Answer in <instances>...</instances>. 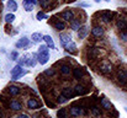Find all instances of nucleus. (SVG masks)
Returning a JSON list of instances; mask_svg holds the SVG:
<instances>
[{
  "instance_id": "23",
  "label": "nucleus",
  "mask_w": 127,
  "mask_h": 118,
  "mask_svg": "<svg viewBox=\"0 0 127 118\" xmlns=\"http://www.w3.org/2000/svg\"><path fill=\"white\" fill-rule=\"evenodd\" d=\"M53 24H54V27H56L57 30H59V31H63V30L65 28V25H64L62 21H58V20H56Z\"/></svg>"
},
{
  "instance_id": "18",
  "label": "nucleus",
  "mask_w": 127,
  "mask_h": 118,
  "mask_svg": "<svg viewBox=\"0 0 127 118\" xmlns=\"http://www.w3.org/2000/svg\"><path fill=\"white\" fill-rule=\"evenodd\" d=\"M74 91H75V95L82 96V95H84L85 92H86V89H85L83 85H77V86L74 87Z\"/></svg>"
},
{
  "instance_id": "42",
  "label": "nucleus",
  "mask_w": 127,
  "mask_h": 118,
  "mask_svg": "<svg viewBox=\"0 0 127 118\" xmlns=\"http://www.w3.org/2000/svg\"><path fill=\"white\" fill-rule=\"evenodd\" d=\"M125 111H126V112H127V107H125Z\"/></svg>"
},
{
  "instance_id": "29",
  "label": "nucleus",
  "mask_w": 127,
  "mask_h": 118,
  "mask_svg": "<svg viewBox=\"0 0 127 118\" xmlns=\"http://www.w3.org/2000/svg\"><path fill=\"white\" fill-rule=\"evenodd\" d=\"M80 22L78 21V20H73L72 21V30H74V31H78L79 28H80Z\"/></svg>"
},
{
  "instance_id": "6",
  "label": "nucleus",
  "mask_w": 127,
  "mask_h": 118,
  "mask_svg": "<svg viewBox=\"0 0 127 118\" xmlns=\"http://www.w3.org/2000/svg\"><path fill=\"white\" fill-rule=\"evenodd\" d=\"M117 79L121 85H127V73L125 70H120L117 73Z\"/></svg>"
},
{
  "instance_id": "36",
  "label": "nucleus",
  "mask_w": 127,
  "mask_h": 118,
  "mask_svg": "<svg viewBox=\"0 0 127 118\" xmlns=\"http://www.w3.org/2000/svg\"><path fill=\"white\" fill-rule=\"evenodd\" d=\"M44 74H46V75H54V69L49 68V69H47V70L44 71Z\"/></svg>"
},
{
  "instance_id": "38",
  "label": "nucleus",
  "mask_w": 127,
  "mask_h": 118,
  "mask_svg": "<svg viewBox=\"0 0 127 118\" xmlns=\"http://www.w3.org/2000/svg\"><path fill=\"white\" fill-rule=\"evenodd\" d=\"M78 6H82V7H89L90 5H89L88 2H79V4H78Z\"/></svg>"
},
{
  "instance_id": "30",
  "label": "nucleus",
  "mask_w": 127,
  "mask_h": 118,
  "mask_svg": "<svg viewBox=\"0 0 127 118\" xmlns=\"http://www.w3.org/2000/svg\"><path fill=\"white\" fill-rule=\"evenodd\" d=\"M91 115H93L94 117H99V116L101 115L100 108H99V107H93V108H91Z\"/></svg>"
},
{
  "instance_id": "31",
  "label": "nucleus",
  "mask_w": 127,
  "mask_h": 118,
  "mask_svg": "<svg viewBox=\"0 0 127 118\" xmlns=\"http://www.w3.org/2000/svg\"><path fill=\"white\" fill-rule=\"evenodd\" d=\"M57 117L58 118H67V111H65L64 108L59 110V111L57 112Z\"/></svg>"
},
{
  "instance_id": "4",
  "label": "nucleus",
  "mask_w": 127,
  "mask_h": 118,
  "mask_svg": "<svg viewBox=\"0 0 127 118\" xmlns=\"http://www.w3.org/2000/svg\"><path fill=\"white\" fill-rule=\"evenodd\" d=\"M69 112L73 117H79V116H83L84 115V110L79 106H72L69 108Z\"/></svg>"
},
{
  "instance_id": "10",
  "label": "nucleus",
  "mask_w": 127,
  "mask_h": 118,
  "mask_svg": "<svg viewBox=\"0 0 127 118\" xmlns=\"http://www.w3.org/2000/svg\"><path fill=\"white\" fill-rule=\"evenodd\" d=\"M9 107H10L11 110H14V111H20V110H22V105H21L19 101H16V100H12V101H10V103H9Z\"/></svg>"
},
{
  "instance_id": "20",
  "label": "nucleus",
  "mask_w": 127,
  "mask_h": 118,
  "mask_svg": "<svg viewBox=\"0 0 127 118\" xmlns=\"http://www.w3.org/2000/svg\"><path fill=\"white\" fill-rule=\"evenodd\" d=\"M31 39H32V42H33V43H40V42H41V41L43 39V36L41 35V33L36 32V33H32Z\"/></svg>"
},
{
  "instance_id": "14",
  "label": "nucleus",
  "mask_w": 127,
  "mask_h": 118,
  "mask_svg": "<svg viewBox=\"0 0 127 118\" xmlns=\"http://www.w3.org/2000/svg\"><path fill=\"white\" fill-rule=\"evenodd\" d=\"M91 33H93L95 37H101V36L104 35V28L100 27V26H96V27H94V28L91 30Z\"/></svg>"
},
{
  "instance_id": "2",
  "label": "nucleus",
  "mask_w": 127,
  "mask_h": 118,
  "mask_svg": "<svg viewBox=\"0 0 127 118\" xmlns=\"http://www.w3.org/2000/svg\"><path fill=\"white\" fill-rule=\"evenodd\" d=\"M38 55L36 54H25L21 59H20V65H27V67H35L36 63L38 60Z\"/></svg>"
},
{
  "instance_id": "41",
  "label": "nucleus",
  "mask_w": 127,
  "mask_h": 118,
  "mask_svg": "<svg viewBox=\"0 0 127 118\" xmlns=\"http://www.w3.org/2000/svg\"><path fill=\"white\" fill-rule=\"evenodd\" d=\"M95 1H96V2H100V0H95Z\"/></svg>"
},
{
  "instance_id": "37",
  "label": "nucleus",
  "mask_w": 127,
  "mask_h": 118,
  "mask_svg": "<svg viewBox=\"0 0 127 118\" xmlns=\"http://www.w3.org/2000/svg\"><path fill=\"white\" fill-rule=\"evenodd\" d=\"M10 57H11V59H12V60H16V59H17V57H19V54H17V52H12Z\"/></svg>"
},
{
  "instance_id": "16",
  "label": "nucleus",
  "mask_w": 127,
  "mask_h": 118,
  "mask_svg": "<svg viewBox=\"0 0 127 118\" xmlns=\"http://www.w3.org/2000/svg\"><path fill=\"white\" fill-rule=\"evenodd\" d=\"M111 19H112V12H110V11H105V12H102V15H101V20L104 21V22H110L111 21Z\"/></svg>"
},
{
  "instance_id": "22",
  "label": "nucleus",
  "mask_w": 127,
  "mask_h": 118,
  "mask_svg": "<svg viewBox=\"0 0 127 118\" xmlns=\"http://www.w3.org/2000/svg\"><path fill=\"white\" fill-rule=\"evenodd\" d=\"M116 25H117V28H119V30H126L127 28V21L122 20V19H120Z\"/></svg>"
},
{
  "instance_id": "24",
  "label": "nucleus",
  "mask_w": 127,
  "mask_h": 118,
  "mask_svg": "<svg viewBox=\"0 0 127 118\" xmlns=\"http://www.w3.org/2000/svg\"><path fill=\"white\" fill-rule=\"evenodd\" d=\"M64 48H65L67 50H69V52H74V50L77 49V44H75L73 41H70V42H69V43H68V44L64 47Z\"/></svg>"
},
{
  "instance_id": "43",
  "label": "nucleus",
  "mask_w": 127,
  "mask_h": 118,
  "mask_svg": "<svg viewBox=\"0 0 127 118\" xmlns=\"http://www.w3.org/2000/svg\"><path fill=\"white\" fill-rule=\"evenodd\" d=\"M105 1H110V0H105Z\"/></svg>"
},
{
  "instance_id": "26",
  "label": "nucleus",
  "mask_w": 127,
  "mask_h": 118,
  "mask_svg": "<svg viewBox=\"0 0 127 118\" xmlns=\"http://www.w3.org/2000/svg\"><path fill=\"white\" fill-rule=\"evenodd\" d=\"M4 19H5V22L11 24V22H14V20H15V15H14L12 12H10V14H6Z\"/></svg>"
},
{
  "instance_id": "8",
  "label": "nucleus",
  "mask_w": 127,
  "mask_h": 118,
  "mask_svg": "<svg viewBox=\"0 0 127 118\" xmlns=\"http://www.w3.org/2000/svg\"><path fill=\"white\" fill-rule=\"evenodd\" d=\"M29 44H30V39L27 38V37H22L21 39L17 41L16 47H17V48H27Z\"/></svg>"
},
{
  "instance_id": "44",
  "label": "nucleus",
  "mask_w": 127,
  "mask_h": 118,
  "mask_svg": "<svg viewBox=\"0 0 127 118\" xmlns=\"http://www.w3.org/2000/svg\"><path fill=\"white\" fill-rule=\"evenodd\" d=\"M70 1H74V0H70Z\"/></svg>"
},
{
  "instance_id": "21",
  "label": "nucleus",
  "mask_w": 127,
  "mask_h": 118,
  "mask_svg": "<svg viewBox=\"0 0 127 118\" xmlns=\"http://www.w3.org/2000/svg\"><path fill=\"white\" fill-rule=\"evenodd\" d=\"M7 90H9V92H10L12 96H16V95H19V94H20V87L14 86V85H12V86H9V89H7Z\"/></svg>"
},
{
  "instance_id": "15",
  "label": "nucleus",
  "mask_w": 127,
  "mask_h": 118,
  "mask_svg": "<svg viewBox=\"0 0 127 118\" xmlns=\"http://www.w3.org/2000/svg\"><path fill=\"white\" fill-rule=\"evenodd\" d=\"M100 70H101V73L107 74V73H110V71L112 70V65H111L110 63H104V64L100 67Z\"/></svg>"
},
{
  "instance_id": "12",
  "label": "nucleus",
  "mask_w": 127,
  "mask_h": 118,
  "mask_svg": "<svg viewBox=\"0 0 127 118\" xmlns=\"http://www.w3.org/2000/svg\"><path fill=\"white\" fill-rule=\"evenodd\" d=\"M27 107H29L30 110H36V108L40 107V103H38L37 100H35V98H30V100L27 101Z\"/></svg>"
},
{
  "instance_id": "33",
  "label": "nucleus",
  "mask_w": 127,
  "mask_h": 118,
  "mask_svg": "<svg viewBox=\"0 0 127 118\" xmlns=\"http://www.w3.org/2000/svg\"><path fill=\"white\" fill-rule=\"evenodd\" d=\"M97 54H99V50H97L96 48H94V49H91V50L89 52V57H90V58H95Z\"/></svg>"
},
{
  "instance_id": "45",
  "label": "nucleus",
  "mask_w": 127,
  "mask_h": 118,
  "mask_svg": "<svg viewBox=\"0 0 127 118\" xmlns=\"http://www.w3.org/2000/svg\"><path fill=\"white\" fill-rule=\"evenodd\" d=\"M2 1H4V0H2Z\"/></svg>"
},
{
  "instance_id": "35",
  "label": "nucleus",
  "mask_w": 127,
  "mask_h": 118,
  "mask_svg": "<svg viewBox=\"0 0 127 118\" xmlns=\"http://www.w3.org/2000/svg\"><path fill=\"white\" fill-rule=\"evenodd\" d=\"M41 6L42 7H48L49 6V0H41Z\"/></svg>"
},
{
  "instance_id": "11",
  "label": "nucleus",
  "mask_w": 127,
  "mask_h": 118,
  "mask_svg": "<svg viewBox=\"0 0 127 118\" xmlns=\"http://www.w3.org/2000/svg\"><path fill=\"white\" fill-rule=\"evenodd\" d=\"M43 41L46 42V44L48 46V48H51V49H54V48H56V46H54V41H53V38H52L51 36H48V35L43 36Z\"/></svg>"
},
{
  "instance_id": "32",
  "label": "nucleus",
  "mask_w": 127,
  "mask_h": 118,
  "mask_svg": "<svg viewBox=\"0 0 127 118\" xmlns=\"http://www.w3.org/2000/svg\"><path fill=\"white\" fill-rule=\"evenodd\" d=\"M36 17H37V20H38V21H42V19H47L48 16H47V14H44L43 11H40V12L36 15Z\"/></svg>"
},
{
  "instance_id": "9",
  "label": "nucleus",
  "mask_w": 127,
  "mask_h": 118,
  "mask_svg": "<svg viewBox=\"0 0 127 118\" xmlns=\"http://www.w3.org/2000/svg\"><path fill=\"white\" fill-rule=\"evenodd\" d=\"M70 41H72V36H70V35H67V33L61 35V46H62V47H65Z\"/></svg>"
},
{
  "instance_id": "19",
  "label": "nucleus",
  "mask_w": 127,
  "mask_h": 118,
  "mask_svg": "<svg viewBox=\"0 0 127 118\" xmlns=\"http://www.w3.org/2000/svg\"><path fill=\"white\" fill-rule=\"evenodd\" d=\"M61 74L62 75H69L70 74V67L69 65H67V64H63V65H61Z\"/></svg>"
},
{
  "instance_id": "1",
  "label": "nucleus",
  "mask_w": 127,
  "mask_h": 118,
  "mask_svg": "<svg viewBox=\"0 0 127 118\" xmlns=\"http://www.w3.org/2000/svg\"><path fill=\"white\" fill-rule=\"evenodd\" d=\"M37 55H38V63L42 64V65H44L49 60V52H48V46L47 44L40 46Z\"/></svg>"
},
{
  "instance_id": "13",
  "label": "nucleus",
  "mask_w": 127,
  "mask_h": 118,
  "mask_svg": "<svg viewBox=\"0 0 127 118\" xmlns=\"http://www.w3.org/2000/svg\"><path fill=\"white\" fill-rule=\"evenodd\" d=\"M62 17H63V20H65V21H73L74 14H73L70 10H67V11H64V12L62 14Z\"/></svg>"
},
{
  "instance_id": "3",
  "label": "nucleus",
  "mask_w": 127,
  "mask_h": 118,
  "mask_svg": "<svg viewBox=\"0 0 127 118\" xmlns=\"http://www.w3.org/2000/svg\"><path fill=\"white\" fill-rule=\"evenodd\" d=\"M25 74H27V71L26 70H22V67L20 64L16 65V67H14L11 69V79L12 80H17V79H20L21 76H24Z\"/></svg>"
},
{
  "instance_id": "25",
  "label": "nucleus",
  "mask_w": 127,
  "mask_h": 118,
  "mask_svg": "<svg viewBox=\"0 0 127 118\" xmlns=\"http://www.w3.org/2000/svg\"><path fill=\"white\" fill-rule=\"evenodd\" d=\"M101 105H102V107H104L105 110H111V108H112V105L109 102L107 98H102V100H101Z\"/></svg>"
},
{
  "instance_id": "34",
  "label": "nucleus",
  "mask_w": 127,
  "mask_h": 118,
  "mask_svg": "<svg viewBox=\"0 0 127 118\" xmlns=\"http://www.w3.org/2000/svg\"><path fill=\"white\" fill-rule=\"evenodd\" d=\"M67 100H68L67 97H64L63 95H61V96H58V100H57V102H58V103H65V102H67Z\"/></svg>"
},
{
  "instance_id": "27",
  "label": "nucleus",
  "mask_w": 127,
  "mask_h": 118,
  "mask_svg": "<svg viewBox=\"0 0 127 118\" xmlns=\"http://www.w3.org/2000/svg\"><path fill=\"white\" fill-rule=\"evenodd\" d=\"M73 76H74V79H82V76H83L82 69H79V68L74 69V70H73Z\"/></svg>"
},
{
  "instance_id": "28",
  "label": "nucleus",
  "mask_w": 127,
  "mask_h": 118,
  "mask_svg": "<svg viewBox=\"0 0 127 118\" xmlns=\"http://www.w3.org/2000/svg\"><path fill=\"white\" fill-rule=\"evenodd\" d=\"M78 31H79V32H78V36H79V38H85V36H86V33H88V28H86V27L84 26L83 28L80 27Z\"/></svg>"
},
{
  "instance_id": "17",
  "label": "nucleus",
  "mask_w": 127,
  "mask_h": 118,
  "mask_svg": "<svg viewBox=\"0 0 127 118\" xmlns=\"http://www.w3.org/2000/svg\"><path fill=\"white\" fill-rule=\"evenodd\" d=\"M6 6H7V10H10V11H12V12L17 10V2H16L15 0H9Z\"/></svg>"
},
{
  "instance_id": "40",
  "label": "nucleus",
  "mask_w": 127,
  "mask_h": 118,
  "mask_svg": "<svg viewBox=\"0 0 127 118\" xmlns=\"http://www.w3.org/2000/svg\"><path fill=\"white\" fill-rule=\"evenodd\" d=\"M17 118H31L30 116H27V115H21V116H19Z\"/></svg>"
},
{
  "instance_id": "5",
  "label": "nucleus",
  "mask_w": 127,
  "mask_h": 118,
  "mask_svg": "<svg viewBox=\"0 0 127 118\" xmlns=\"http://www.w3.org/2000/svg\"><path fill=\"white\" fill-rule=\"evenodd\" d=\"M37 4V0H24V2H22V5H24V9L26 10V11H32V9H33V6Z\"/></svg>"
},
{
  "instance_id": "7",
  "label": "nucleus",
  "mask_w": 127,
  "mask_h": 118,
  "mask_svg": "<svg viewBox=\"0 0 127 118\" xmlns=\"http://www.w3.org/2000/svg\"><path fill=\"white\" fill-rule=\"evenodd\" d=\"M62 95L64 97H67V98H73L74 95H75V91L73 89H70V87H64L62 90Z\"/></svg>"
},
{
  "instance_id": "39",
  "label": "nucleus",
  "mask_w": 127,
  "mask_h": 118,
  "mask_svg": "<svg viewBox=\"0 0 127 118\" xmlns=\"http://www.w3.org/2000/svg\"><path fill=\"white\" fill-rule=\"evenodd\" d=\"M121 38L124 41H127V33H121Z\"/></svg>"
}]
</instances>
